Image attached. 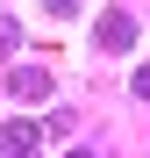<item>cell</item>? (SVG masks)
I'll return each instance as SVG.
<instances>
[{"mask_svg":"<svg viewBox=\"0 0 150 158\" xmlns=\"http://www.w3.org/2000/svg\"><path fill=\"white\" fill-rule=\"evenodd\" d=\"M71 158H93V151H71Z\"/></svg>","mask_w":150,"mask_h":158,"instance_id":"obj_7","label":"cell"},{"mask_svg":"<svg viewBox=\"0 0 150 158\" xmlns=\"http://www.w3.org/2000/svg\"><path fill=\"white\" fill-rule=\"evenodd\" d=\"M93 43H100V50H114V58H121V50L136 43V15H129V7H107V15L93 22Z\"/></svg>","mask_w":150,"mask_h":158,"instance_id":"obj_1","label":"cell"},{"mask_svg":"<svg viewBox=\"0 0 150 158\" xmlns=\"http://www.w3.org/2000/svg\"><path fill=\"white\" fill-rule=\"evenodd\" d=\"M50 15H79V0H50Z\"/></svg>","mask_w":150,"mask_h":158,"instance_id":"obj_6","label":"cell"},{"mask_svg":"<svg viewBox=\"0 0 150 158\" xmlns=\"http://www.w3.org/2000/svg\"><path fill=\"white\" fill-rule=\"evenodd\" d=\"M7 94H14V101H43V94H50V72H43V65H14V72H7Z\"/></svg>","mask_w":150,"mask_h":158,"instance_id":"obj_3","label":"cell"},{"mask_svg":"<svg viewBox=\"0 0 150 158\" xmlns=\"http://www.w3.org/2000/svg\"><path fill=\"white\" fill-rule=\"evenodd\" d=\"M36 151H43V129L29 115H14L7 129H0V158H36Z\"/></svg>","mask_w":150,"mask_h":158,"instance_id":"obj_2","label":"cell"},{"mask_svg":"<svg viewBox=\"0 0 150 158\" xmlns=\"http://www.w3.org/2000/svg\"><path fill=\"white\" fill-rule=\"evenodd\" d=\"M14 43H21V29H14L7 15H0V50H14Z\"/></svg>","mask_w":150,"mask_h":158,"instance_id":"obj_4","label":"cell"},{"mask_svg":"<svg viewBox=\"0 0 150 158\" xmlns=\"http://www.w3.org/2000/svg\"><path fill=\"white\" fill-rule=\"evenodd\" d=\"M129 86H136V94H143V101H150V65H143V72H136V79H129Z\"/></svg>","mask_w":150,"mask_h":158,"instance_id":"obj_5","label":"cell"}]
</instances>
